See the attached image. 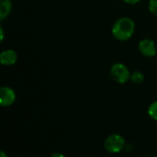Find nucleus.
I'll return each instance as SVG.
<instances>
[{
	"label": "nucleus",
	"mask_w": 157,
	"mask_h": 157,
	"mask_svg": "<svg viewBox=\"0 0 157 157\" xmlns=\"http://www.w3.org/2000/svg\"><path fill=\"white\" fill-rule=\"evenodd\" d=\"M0 157H7V155H6V153L4 151H1L0 152Z\"/></svg>",
	"instance_id": "14"
},
{
	"label": "nucleus",
	"mask_w": 157,
	"mask_h": 157,
	"mask_svg": "<svg viewBox=\"0 0 157 157\" xmlns=\"http://www.w3.org/2000/svg\"><path fill=\"white\" fill-rule=\"evenodd\" d=\"M148 7H149V11L153 15L157 16V0H150L148 4Z\"/></svg>",
	"instance_id": "10"
},
{
	"label": "nucleus",
	"mask_w": 157,
	"mask_h": 157,
	"mask_svg": "<svg viewBox=\"0 0 157 157\" xmlns=\"http://www.w3.org/2000/svg\"><path fill=\"white\" fill-rule=\"evenodd\" d=\"M111 31L116 40L120 41H126L132 37L135 31V23L130 17H121L113 24Z\"/></svg>",
	"instance_id": "1"
},
{
	"label": "nucleus",
	"mask_w": 157,
	"mask_h": 157,
	"mask_svg": "<svg viewBox=\"0 0 157 157\" xmlns=\"http://www.w3.org/2000/svg\"><path fill=\"white\" fill-rule=\"evenodd\" d=\"M12 9V4L10 0H0V20L6 18Z\"/></svg>",
	"instance_id": "7"
},
{
	"label": "nucleus",
	"mask_w": 157,
	"mask_h": 157,
	"mask_svg": "<svg viewBox=\"0 0 157 157\" xmlns=\"http://www.w3.org/2000/svg\"><path fill=\"white\" fill-rule=\"evenodd\" d=\"M51 157H65L63 154H61V153H54V154H52Z\"/></svg>",
	"instance_id": "12"
},
{
	"label": "nucleus",
	"mask_w": 157,
	"mask_h": 157,
	"mask_svg": "<svg viewBox=\"0 0 157 157\" xmlns=\"http://www.w3.org/2000/svg\"><path fill=\"white\" fill-rule=\"evenodd\" d=\"M0 32H1L0 40H1V42H2V41H3V40H4V30H3V29H2V28H0Z\"/></svg>",
	"instance_id": "13"
},
{
	"label": "nucleus",
	"mask_w": 157,
	"mask_h": 157,
	"mask_svg": "<svg viewBox=\"0 0 157 157\" xmlns=\"http://www.w3.org/2000/svg\"><path fill=\"white\" fill-rule=\"evenodd\" d=\"M16 101L15 91L8 86H2L0 88V105L2 107H9Z\"/></svg>",
	"instance_id": "4"
},
{
	"label": "nucleus",
	"mask_w": 157,
	"mask_h": 157,
	"mask_svg": "<svg viewBox=\"0 0 157 157\" xmlns=\"http://www.w3.org/2000/svg\"><path fill=\"white\" fill-rule=\"evenodd\" d=\"M131 75L128 67L121 63H116L110 68V75L112 79L119 84H125L131 80Z\"/></svg>",
	"instance_id": "2"
},
{
	"label": "nucleus",
	"mask_w": 157,
	"mask_h": 157,
	"mask_svg": "<svg viewBox=\"0 0 157 157\" xmlns=\"http://www.w3.org/2000/svg\"><path fill=\"white\" fill-rule=\"evenodd\" d=\"M104 147L110 154H118L125 147V139L120 134H111L105 140Z\"/></svg>",
	"instance_id": "3"
},
{
	"label": "nucleus",
	"mask_w": 157,
	"mask_h": 157,
	"mask_svg": "<svg viewBox=\"0 0 157 157\" xmlns=\"http://www.w3.org/2000/svg\"><path fill=\"white\" fill-rule=\"evenodd\" d=\"M131 80L134 84H141L144 81V75L140 71H134L131 75Z\"/></svg>",
	"instance_id": "8"
},
{
	"label": "nucleus",
	"mask_w": 157,
	"mask_h": 157,
	"mask_svg": "<svg viewBox=\"0 0 157 157\" xmlns=\"http://www.w3.org/2000/svg\"><path fill=\"white\" fill-rule=\"evenodd\" d=\"M140 52L146 57H154L156 54L157 49L155 42L151 39H144L139 42Z\"/></svg>",
	"instance_id": "5"
},
{
	"label": "nucleus",
	"mask_w": 157,
	"mask_h": 157,
	"mask_svg": "<svg viewBox=\"0 0 157 157\" xmlns=\"http://www.w3.org/2000/svg\"><path fill=\"white\" fill-rule=\"evenodd\" d=\"M123 2H125L126 4H129V5H135L137 3H139L141 0H122Z\"/></svg>",
	"instance_id": "11"
},
{
	"label": "nucleus",
	"mask_w": 157,
	"mask_h": 157,
	"mask_svg": "<svg viewBox=\"0 0 157 157\" xmlns=\"http://www.w3.org/2000/svg\"><path fill=\"white\" fill-rule=\"evenodd\" d=\"M148 115L154 121H157V100L153 102L148 108Z\"/></svg>",
	"instance_id": "9"
},
{
	"label": "nucleus",
	"mask_w": 157,
	"mask_h": 157,
	"mask_svg": "<svg viewBox=\"0 0 157 157\" xmlns=\"http://www.w3.org/2000/svg\"><path fill=\"white\" fill-rule=\"evenodd\" d=\"M17 54L14 50L8 49L0 53V63L3 65L10 66L17 63Z\"/></svg>",
	"instance_id": "6"
}]
</instances>
